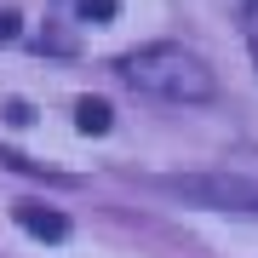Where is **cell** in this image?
<instances>
[{
	"label": "cell",
	"mask_w": 258,
	"mask_h": 258,
	"mask_svg": "<svg viewBox=\"0 0 258 258\" xmlns=\"http://www.w3.org/2000/svg\"><path fill=\"white\" fill-rule=\"evenodd\" d=\"M120 75H126L138 92L149 98H166V103H201L218 92V81H212L207 57L178 46V40H155V46H138L120 57Z\"/></svg>",
	"instance_id": "obj_1"
},
{
	"label": "cell",
	"mask_w": 258,
	"mask_h": 258,
	"mask_svg": "<svg viewBox=\"0 0 258 258\" xmlns=\"http://www.w3.org/2000/svg\"><path fill=\"white\" fill-rule=\"evenodd\" d=\"M161 184L212 212H258V178H247V172H172Z\"/></svg>",
	"instance_id": "obj_2"
},
{
	"label": "cell",
	"mask_w": 258,
	"mask_h": 258,
	"mask_svg": "<svg viewBox=\"0 0 258 258\" xmlns=\"http://www.w3.org/2000/svg\"><path fill=\"white\" fill-rule=\"evenodd\" d=\"M12 218H18V230H29L35 241H63V235H69V218H63L57 207H40V201H18Z\"/></svg>",
	"instance_id": "obj_3"
},
{
	"label": "cell",
	"mask_w": 258,
	"mask_h": 258,
	"mask_svg": "<svg viewBox=\"0 0 258 258\" xmlns=\"http://www.w3.org/2000/svg\"><path fill=\"white\" fill-rule=\"evenodd\" d=\"M109 120H115L109 98H75V126L81 132H109Z\"/></svg>",
	"instance_id": "obj_4"
},
{
	"label": "cell",
	"mask_w": 258,
	"mask_h": 258,
	"mask_svg": "<svg viewBox=\"0 0 258 258\" xmlns=\"http://www.w3.org/2000/svg\"><path fill=\"white\" fill-rule=\"evenodd\" d=\"M81 18H115V0H81Z\"/></svg>",
	"instance_id": "obj_5"
},
{
	"label": "cell",
	"mask_w": 258,
	"mask_h": 258,
	"mask_svg": "<svg viewBox=\"0 0 258 258\" xmlns=\"http://www.w3.org/2000/svg\"><path fill=\"white\" fill-rule=\"evenodd\" d=\"M12 35H18V18L6 12V18H0V40H12Z\"/></svg>",
	"instance_id": "obj_6"
},
{
	"label": "cell",
	"mask_w": 258,
	"mask_h": 258,
	"mask_svg": "<svg viewBox=\"0 0 258 258\" xmlns=\"http://www.w3.org/2000/svg\"><path fill=\"white\" fill-rule=\"evenodd\" d=\"M252 57H258V46H252Z\"/></svg>",
	"instance_id": "obj_7"
}]
</instances>
